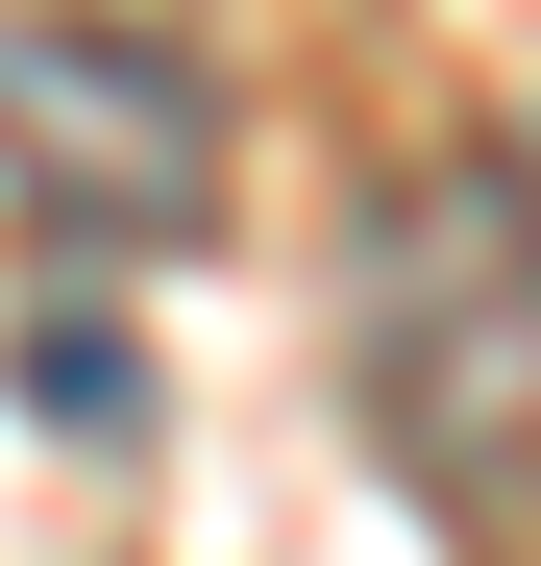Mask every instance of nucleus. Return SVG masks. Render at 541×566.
<instances>
[{"instance_id":"2","label":"nucleus","mask_w":541,"mask_h":566,"mask_svg":"<svg viewBox=\"0 0 541 566\" xmlns=\"http://www.w3.org/2000/svg\"><path fill=\"white\" fill-rule=\"evenodd\" d=\"M0 222L50 271H148L222 222V74L172 25H99V0H50V25H0Z\"/></svg>"},{"instance_id":"3","label":"nucleus","mask_w":541,"mask_h":566,"mask_svg":"<svg viewBox=\"0 0 541 566\" xmlns=\"http://www.w3.org/2000/svg\"><path fill=\"white\" fill-rule=\"evenodd\" d=\"M25 419H124V321H25Z\"/></svg>"},{"instance_id":"1","label":"nucleus","mask_w":541,"mask_h":566,"mask_svg":"<svg viewBox=\"0 0 541 566\" xmlns=\"http://www.w3.org/2000/svg\"><path fill=\"white\" fill-rule=\"evenodd\" d=\"M344 395L443 542H541V148H443L344 247Z\"/></svg>"}]
</instances>
